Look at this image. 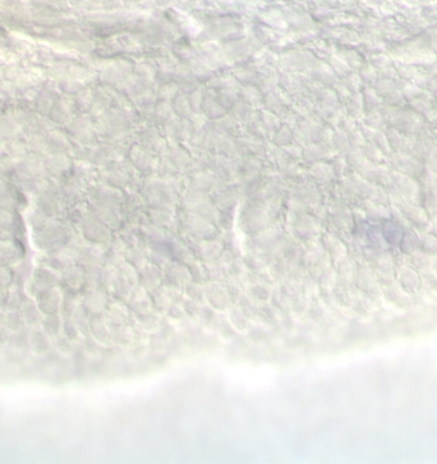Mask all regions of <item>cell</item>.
Instances as JSON below:
<instances>
[{
    "mask_svg": "<svg viewBox=\"0 0 437 464\" xmlns=\"http://www.w3.org/2000/svg\"><path fill=\"white\" fill-rule=\"evenodd\" d=\"M60 279L61 278L59 276V272L54 267H50V266H48V267H39V269L35 270L34 278L31 281H28V285L34 288L32 294L37 296L40 292L48 289V288L56 287Z\"/></svg>",
    "mask_w": 437,
    "mask_h": 464,
    "instance_id": "1",
    "label": "cell"
},
{
    "mask_svg": "<svg viewBox=\"0 0 437 464\" xmlns=\"http://www.w3.org/2000/svg\"><path fill=\"white\" fill-rule=\"evenodd\" d=\"M37 306L46 314H55L61 301V293L56 287L48 288L37 294Z\"/></svg>",
    "mask_w": 437,
    "mask_h": 464,
    "instance_id": "2",
    "label": "cell"
},
{
    "mask_svg": "<svg viewBox=\"0 0 437 464\" xmlns=\"http://www.w3.org/2000/svg\"><path fill=\"white\" fill-rule=\"evenodd\" d=\"M50 336L44 330H31L30 334V347L32 351L43 355L46 353L50 348Z\"/></svg>",
    "mask_w": 437,
    "mask_h": 464,
    "instance_id": "3",
    "label": "cell"
},
{
    "mask_svg": "<svg viewBox=\"0 0 437 464\" xmlns=\"http://www.w3.org/2000/svg\"><path fill=\"white\" fill-rule=\"evenodd\" d=\"M21 311L22 313H23V316H25L26 324L31 325V326H36V325H40V322H43V318H41V309H39L37 303H35L34 301H31L30 298H27L25 302L22 303Z\"/></svg>",
    "mask_w": 437,
    "mask_h": 464,
    "instance_id": "4",
    "label": "cell"
},
{
    "mask_svg": "<svg viewBox=\"0 0 437 464\" xmlns=\"http://www.w3.org/2000/svg\"><path fill=\"white\" fill-rule=\"evenodd\" d=\"M3 325H5L10 331H18V330L23 329L26 325L25 316L22 313L19 309H9L4 311V317H3Z\"/></svg>",
    "mask_w": 437,
    "mask_h": 464,
    "instance_id": "5",
    "label": "cell"
},
{
    "mask_svg": "<svg viewBox=\"0 0 437 464\" xmlns=\"http://www.w3.org/2000/svg\"><path fill=\"white\" fill-rule=\"evenodd\" d=\"M26 300L27 298L25 297L21 285H18L17 283H12L8 288V293H6V303L9 306V309H19Z\"/></svg>",
    "mask_w": 437,
    "mask_h": 464,
    "instance_id": "6",
    "label": "cell"
},
{
    "mask_svg": "<svg viewBox=\"0 0 437 464\" xmlns=\"http://www.w3.org/2000/svg\"><path fill=\"white\" fill-rule=\"evenodd\" d=\"M43 330L49 336H55L59 333V326H60V321L56 317L55 314H48L43 320Z\"/></svg>",
    "mask_w": 437,
    "mask_h": 464,
    "instance_id": "7",
    "label": "cell"
},
{
    "mask_svg": "<svg viewBox=\"0 0 437 464\" xmlns=\"http://www.w3.org/2000/svg\"><path fill=\"white\" fill-rule=\"evenodd\" d=\"M30 330H26L25 327L18 331H15L10 338V342L14 344L15 348H25V347H30Z\"/></svg>",
    "mask_w": 437,
    "mask_h": 464,
    "instance_id": "8",
    "label": "cell"
},
{
    "mask_svg": "<svg viewBox=\"0 0 437 464\" xmlns=\"http://www.w3.org/2000/svg\"><path fill=\"white\" fill-rule=\"evenodd\" d=\"M10 338H12L10 330L5 325H0V344L10 342Z\"/></svg>",
    "mask_w": 437,
    "mask_h": 464,
    "instance_id": "9",
    "label": "cell"
},
{
    "mask_svg": "<svg viewBox=\"0 0 437 464\" xmlns=\"http://www.w3.org/2000/svg\"><path fill=\"white\" fill-rule=\"evenodd\" d=\"M3 317H4V311L0 307V322H3Z\"/></svg>",
    "mask_w": 437,
    "mask_h": 464,
    "instance_id": "10",
    "label": "cell"
}]
</instances>
